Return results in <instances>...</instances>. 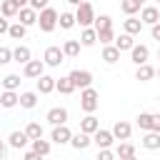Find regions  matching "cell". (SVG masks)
<instances>
[{"instance_id": "obj_1", "label": "cell", "mask_w": 160, "mask_h": 160, "mask_svg": "<svg viewBox=\"0 0 160 160\" xmlns=\"http://www.w3.org/2000/svg\"><path fill=\"white\" fill-rule=\"evenodd\" d=\"M92 22H95V10H92V2L82 0V2L78 5V10H75V25H80V28H90Z\"/></svg>"}, {"instance_id": "obj_2", "label": "cell", "mask_w": 160, "mask_h": 160, "mask_svg": "<svg viewBox=\"0 0 160 160\" xmlns=\"http://www.w3.org/2000/svg\"><path fill=\"white\" fill-rule=\"evenodd\" d=\"M98 105H100V95H98V90H95V88H85V90L80 92V108H82L88 115H92V112L98 110Z\"/></svg>"}, {"instance_id": "obj_3", "label": "cell", "mask_w": 160, "mask_h": 160, "mask_svg": "<svg viewBox=\"0 0 160 160\" xmlns=\"http://www.w3.org/2000/svg\"><path fill=\"white\" fill-rule=\"evenodd\" d=\"M38 25H40L42 32H52V30L58 28V10H52V8L40 10V12H38Z\"/></svg>"}, {"instance_id": "obj_4", "label": "cell", "mask_w": 160, "mask_h": 160, "mask_svg": "<svg viewBox=\"0 0 160 160\" xmlns=\"http://www.w3.org/2000/svg\"><path fill=\"white\" fill-rule=\"evenodd\" d=\"M42 62H45L48 68H58L60 62H65V52H62V48L50 45V48L45 50V55H42Z\"/></svg>"}, {"instance_id": "obj_5", "label": "cell", "mask_w": 160, "mask_h": 160, "mask_svg": "<svg viewBox=\"0 0 160 160\" xmlns=\"http://www.w3.org/2000/svg\"><path fill=\"white\" fill-rule=\"evenodd\" d=\"M70 80H72V85L75 88H92V72L90 70H70V75H68Z\"/></svg>"}, {"instance_id": "obj_6", "label": "cell", "mask_w": 160, "mask_h": 160, "mask_svg": "<svg viewBox=\"0 0 160 160\" xmlns=\"http://www.w3.org/2000/svg\"><path fill=\"white\" fill-rule=\"evenodd\" d=\"M140 22L152 28L155 22H160V10H158L155 5H145V8L140 10Z\"/></svg>"}, {"instance_id": "obj_7", "label": "cell", "mask_w": 160, "mask_h": 160, "mask_svg": "<svg viewBox=\"0 0 160 160\" xmlns=\"http://www.w3.org/2000/svg\"><path fill=\"white\" fill-rule=\"evenodd\" d=\"M22 75L38 80L40 75H45V62H42V60H30V62H25V65H22Z\"/></svg>"}, {"instance_id": "obj_8", "label": "cell", "mask_w": 160, "mask_h": 160, "mask_svg": "<svg viewBox=\"0 0 160 160\" xmlns=\"http://www.w3.org/2000/svg\"><path fill=\"white\" fill-rule=\"evenodd\" d=\"M45 120H48L52 128L65 125V122H68V110H65V108H50V110H48V115H45Z\"/></svg>"}, {"instance_id": "obj_9", "label": "cell", "mask_w": 160, "mask_h": 160, "mask_svg": "<svg viewBox=\"0 0 160 160\" xmlns=\"http://www.w3.org/2000/svg\"><path fill=\"white\" fill-rule=\"evenodd\" d=\"M70 138H72V132L68 125H58L50 132V142H55V145H65V142H70Z\"/></svg>"}, {"instance_id": "obj_10", "label": "cell", "mask_w": 160, "mask_h": 160, "mask_svg": "<svg viewBox=\"0 0 160 160\" xmlns=\"http://www.w3.org/2000/svg\"><path fill=\"white\" fill-rule=\"evenodd\" d=\"M92 142L98 145V150H110V145L115 142V138H112L110 130H102V128H100V130L92 135Z\"/></svg>"}, {"instance_id": "obj_11", "label": "cell", "mask_w": 160, "mask_h": 160, "mask_svg": "<svg viewBox=\"0 0 160 160\" xmlns=\"http://www.w3.org/2000/svg\"><path fill=\"white\" fill-rule=\"evenodd\" d=\"M110 132H112V138H115V140H122V142H125V140L132 135V125H130V122H125V120H118V122L112 125V130H110Z\"/></svg>"}, {"instance_id": "obj_12", "label": "cell", "mask_w": 160, "mask_h": 160, "mask_svg": "<svg viewBox=\"0 0 160 160\" xmlns=\"http://www.w3.org/2000/svg\"><path fill=\"white\" fill-rule=\"evenodd\" d=\"M148 58H150L148 45H132V50H130V60H132L135 65H145Z\"/></svg>"}, {"instance_id": "obj_13", "label": "cell", "mask_w": 160, "mask_h": 160, "mask_svg": "<svg viewBox=\"0 0 160 160\" xmlns=\"http://www.w3.org/2000/svg\"><path fill=\"white\" fill-rule=\"evenodd\" d=\"M100 130V120L95 118V115H85L82 120H80V132H85V135H95Z\"/></svg>"}, {"instance_id": "obj_14", "label": "cell", "mask_w": 160, "mask_h": 160, "mask_svg": "<svg viewBox=\"0 0 160 160\" xmlns=\"http://www.w3.org/2000/svg\"><path fill=\"white\" fill-rule=\"evenodd\" d=\"M8 142H10V148L22 150V148L30 142V138L25 135V130H12V132H10V138H8Z\"/></svg>"}, {"instance_id": "obj_15", "label": "cell", "mask_w": 160, "mask_h": 160, "mask_svg": "<svg viewBox=\"0 0 160 160\" xmlns=\"http://www.w3.org/2000/svg\"><path fill=\"white\" fill-rule=\"evenodd\" d=\"M35 82H38V92H40V95H50V92L55 90V78H52V75H40Z\"/></svg>"}, {"instance_id": "obj_16", "label": "cell", "mask_w": 160, "mask_h": 160, "mask_svg": "<svg viewBox=\"0 0 160 160\" xmlns=\"http://www.w3.org/2000/svg\"><path fill=\"white\" fill-rule=\"evenodd\" d=\"M18 22L20 25H25V28H30V25H35L38 22V12L32 10V8H22V10H18Z\"/></svg>"}, {"instance_id": "obj_17", "label": "cell", "mask_w": 160, "mask_h": 160, "mask_svg": "<svg viewBox=\"0 0 160 160\" xmlns=\"http://www.w3.org/2000/svg\"><path fill=\"white\" fill-rule=\"evenodd\" d=\"M18 102H20V92H18V90H5V92L0 95V105H2L5 110L15 108Z\"/></svg>"}, {"instance_id": "obj_18", "label": "cell", "mask_w": 160, "mask_h": 160, "mask_svg": "<svg viewBox=\"0 0 160 160\" xmlns=\"http://www.w3.org/2000/svg\"><path fill=\"white\" fill-rule=\"evenodd\" d=\"M30 60H32V55H30V48H28V45H18V48L12 50V62L25 65V62H30Z\"/></svg>"}, {"instance_id": "obj_19", "label": "cell", "mask_w": 160, "mask_h": 160, "mask_svg": "<svg viewBox=\"0 0 160 160\" xmlns=\"http://www.w3.org/2000/svg\"><path fill=\"white\" fill-rule=\"evenodd\" d=\"M90 142H92V135H85V132H75L70 138V145L75 150H85V148H90Z\"/></svg>"}, {"instance_id": "obj_20", "label": "cell", "mask_w": 160, "mask_h": 160, "mask_svg": "<svg viewBox=\"0 0 160 160\" xmlns=\"http://www.w3.org/2000/svg\"><path fill=\"white\" fill-rule=\"evenodd\" d=\"M95 42H98L95 28H82V32H80V45H82V48H92Z\"/></svg>"}, {"instance_id": "obj_21", "label": "cell", "mask_w": 160, "mask_h": 160, "mask_svg": "<svg viewBox=\"0 0 160 160\" xmlns=\"http://www.w3.org/2000/svg\"><path fill=\"white\" fill-rule=\"evenodd\" d=\"M155 78V68L152 65H138V70H135V80H140V82H148V80H152Z\"/></svg>"}, {"instance_id": "obj_22", "label": "cell", "mask_w": 160, "mask_h": 160, "mask_svg": "<svg viewBox=\"0 0 160 160\" xmlns=\"http://www.w3.org/2000/svg\"><path fill=\"white\" fill-rule=\"evenodd\" d=\"M20 108H25V110H32L35 105H38V92H32V90H25V92H20V102H18Z\"/></svg>"}, {"instance_id": "obj_23", "label": "cell", "mask_w": 160, "mask_h": 160, "mask_svg": "<svg viewBox=\"0 0 160 160\" xmlns=\"http://www.w3.org/2000/svg\"><path fill=\"white\" fill-rule=\"evenodd\" d=\"M140 142H142L145 150H158L160 148V132H145Z\"/></svg>"}, {"instance_id": "obj_24", "label": "cell", "mask_w": 160, "mask_h": 160, "mask_svg": "<svg viewBox=\"0 0 160 160\" xmlns=\"http://www.w3.org/2000/svg\"><path fill=\"white\" fill-rule=\"evenodd\" d=\"M122 28H125V32L128 35H140V30H142V22H140V18H128L125 22H122Z\"/></svg>"}, {"instance_id": "obj_25", "label": "cell", "mask_w": 160, "mask_h": 160, "mask_svg": "<svg viewBox=\"0 0 160 160\" xmlns=\"http://www.w3.org/2000/svg\"><path fill=\"white\" fill-rule=\"evenodd\" d=\"M120 52L122 50H132V45H135V40H132V35H128V32H122V35H118L115 38V42H112Z\"/></svg>"}, {"instance_id": "obj_26", "label": "cell", "mask_w": 160, "mask_h": 160, "mask_svg": "<svg viewBox=\"0 0 160 160\" xmlns=\"http://www.w3.org/2000/svg\"><path fill=\"white\" fill-rule=\"evenodd\" d=\"M80 40H65V45H62V52H65V58H78L80 55Z\"/></svg>"}, {"instance_id": "obj_27", "label": "cell", "mask_w": 160, "mask_h": 160, "mask_svg": "<svg viewBox=\"0 0 160 160\" xmlns=\"http://www.w3.org/2000/svg\"><path fill=\"white\" fill-rule=\"evenodd\" d=\"M102 60H105L108 65L118 62V60H120V50H118L115 45H105V48H102Z\"/></svg>"}, {"instance_id": "obj_28", "label": "cell", "mask_w": 160, "mask_h": 160, "mask_svg": "<svg viewBox=\"0 0 160 160\" xmlns=\"http://www.w3.org/2000/svg\"><path fill=\"white\" fill-rule=\"evenodd\" d=\"M55 90H58V92H62V95H70V92L75 90V85H72V80L65 75V78H60V80L55 78Z\"/></svg>"}, {"instance_id": "obj_29", "label": "cell", "mask_w": 160, "mask_h": 160, "mask_svg": "<svg viewBox=\"0 0 160 160\" xmlns=\"http://www.w3.org/2000/svg\"><path fill=\"white\" fill-rule=\"evenodd\" d=\"M30 142H32V152H38V155H42V158H45V155L50 152V148H52V142H50V140H42V138L30 140Z\"/></svg>"}, {"instance_id": "obj_30", "label": "cell", "mask_w": 160, "mask_h": 160, "mask_svg": "<svg viewBox=\"0 0 160 160\" xmlns=\"http://www.w3.org/2000/svg\"><path fill=\"white\" fill-rule=\"evenodd\" d=\"M0 15L2 18H15L18 15V5L12 0H0Z\"/></svg>"}, {"instance_id": "obj_31", "label": "cell", "mask_w": 160, "mask_h": 160, "mask_svg": "<svg viewBox=\"0 0 160 160\" xmlns=\"http://www.w3.org/2000/svg\"><path fill=\"white\" fill-rule=\"evenodd\" d=\"M92 28H95V32H100V30H112V18L110 15H95V22H92Z\"/></svg>"}, {"instance_id": "obj_32", "label": "cell", "mask_w": 160, "mask_h": 160, "mask_svg": "<svg viewBox=\"0 0 160 160\" xmlns=\"http://www.w3.org/2000/svg\"><path fill=\"white\" fill-rule=\"evenodd\" d=\"M132 155H135V145H130V142H120V145L115 148V158H120V160L132 158Z\"/></svg>"}, {"instance_id": "obj_33", "label": "cell", "mask_w": 160, "mask_h": 160, "mask_svg": "<svg viewBox=\"0 0 160 160\" xmlns=\"http://www.w3.org/2000/svg\"><path fill=\"white\" fill-rule=\"evenodd\" d=\"M58 25H60L62 30H70V28L75 25V12H60V15H58Z\"/></svg>"}, {"instance_id": "obj_34", "label": "cell", "mask_w": 160, "mask_h": 160, "mask_svg": "<svg viewBox=\"0 0 160 160\" xmlns=\"http://www.w3.org/2000/svg\"><path fill=\"white\" fill-rule=\"evenodd\" d=\"M8 35H10L12 40H22V38L28 35V28H25V25H20V22H12V25H10V30H8Z\"/></svg>"}, {"instance_id": "obj_35", "label": "cell", "mask_w": 160, "mask_h": 160, "mask_svg": "<svg viewBox=\"0 0 160 160\" xmlns=\"http://www.w3.org/2000/svg\"><path fill=\"white\" fill-rule=\"evenodd\" d=\"M25 135H28L30 140L42 138V125H40V122H28V125H25Z\"/></svg>"}, {"instance_id": "obj_36", "label": "cell", "mask_w": 160, "mask_h": 160, "mask_svg": "<svg viewBox=\"0 0 160 160\" xmlns=\"http://www.w3.org/2000/svg\"><path fill=\"white\" fill-rule=\"evenodd\" d=\"M2 88H5V90H18V88H20V75H15V72L5 75V78H2Z\"/></svg>"}, {"instance_id": "obj_37", "label": "cell", "mask_w": 160, "mask_h": 160, "mask_svg": "<svg viewBox=\"0 0 160 160\" xmlns=\"http://www.w3.org/2000/svg\"><path fill=\"white\" fill-rule=\"evenodd\" d=\"M120 10H122V12L128 15V18H132V15H135V12L140 10V5H138L135 0H122V2H120Z\"/></svg>"}, {"instance_id": "obj_38", "label": "cell", "mask_w": 160, "mask_h": 160, "mask_svg": "<svg viewBox=\"0 0 160 160\" xmlns=\"http://www.w3.org/2000/svg\"><path fill=\"white\" fill-rule=\"evenodd\" d=\"M150 118H152V112H140L138 115V128L145 130V132H150Z\"/></svg>"}, {"instance_id": "obj_39", "label": "cell", "mask_w": 160, "mask_h": 160, "mask_svg": "<svg viewBox=\"0 0 160 160\" xmlns=\"http://www.w3.org/2000/svg\"><path fill=\"white\" fill-rule=\"evenodd\" d=\"M98 40H100L102 45H112V42H115V32H112V30H100V32H98Z\"/></svg>"}, {"instance_id": "obj_40", "label": "cell", "mask_w": 160, "mask_h": 160, "mask_svg": "<svg viewBox=\"0 0 160 160\" xmlns=\"http://www.w3.org/2000/svg\"><path fill=\"white\" fill-rule=\"evenodd\" d=\"M12 62V50L10 48H0V65H8Z\"/></svg>"}, {"instance_id": "obj_41", "label": "cell", "mask_w": 160, "mask_h": 160, "mask_svg": "<svg viewBox=\"0 0 160 160\" xmlns=\"http://www.w3.org/2000/svg\"><path fill=\"white\" fill-rule=\"evenodd\" d=\"M150 132H160V112H152V118H150Z\"/></svg>"}, {"instance_id": "obj_42", "label": "cell", "mask_w": 160, "mask_h": 160, "mask_svg": "<svg viewBox=\"0 0 160 160\" xmlns=\"http://www.w3.org/2000/svg\"><path fill=\"white\" fill-rule=\"evenodd\" d=\"M48 2H50V0H30V5H28V8H32L35 12H40V10H45V8H48Z\"/></svg>"}, {"instance_id": "obj_43", "label": "cell", "mask_w": 160, "mask_h": 160, "mask_svg": "<svg viewBox=\"0 0 160 160\" xmlns=\"http://www.w3.org/2000/svg\"><path fill=\"white\" fill-rule=\"evenodd\" d=\"M95 160H115V152L112 150H98V158Z\"/></svg>"}, {"instance_id": "obj_44", "label": "cell", "mask_w": 160, "mask_h": 160, "mask_svg": "<svg viewBox=\"0 0 160 160\" xmlns=\"http://www.w3.org/2000/svg\"><path fill=\"white\" fill-rule=\"evenodd\" d=\"M8 30H10V22H8V18H2V15H0V35H2V32H8Z\"/></svg>"}, {"instance_id": "obj_45", "label": "cell", "mask_w": 160, "mask_h": 160, "mask_svg": "<svg viewBox=\"0 0 160 160\" xmlns=\"http://www.w3.org/2000/svg\"><path fill=\"white\" fill-rule=\"evenodd\" d=\"M150 32H152V40H158V42H160V22H155V25L150 28Z\"/></svg>"}, {"instance_id": "obj_46", "label": "cell", "mask_w": 160, "mask_h": 160, "mask_svg": "<svg viewBox=\"0 0 160 160\" xmlns=\"http://www.w3.org/2000/svg\"><path fill=\"white\" fill-rule=\"evenodd\" d=\"M22 160H42V155H38V152H32V150H28V152L22 155Z\"/></svg>"}, {"instance_id": "obj_47", "label": "cell", "mask_w": 160, "mask_h": 160, "mask_svg": "<svg viewBox=\"0 0 160 160\" xmlns=\"http://www.w3.org/2000/svg\"><path fill=\"white\" fill-rule=\"evenodd\" d=\"M15 5H18V10H22V8H28L30 5V0H12Z\"/></svg>"}, {"instance_id": "obj_48", "label": "cell", "mask_w": 160, "mask_h": 160, "mask_svg": "<svg viewBox=\"0 0 160 160\" xmlns=\"http://www.w3.org/2000/svg\"><path fill=\"white\" fill-rule=\"evenodd\" d=\"M68 2H70V5H75V8H78V5H80V2H82V0H68Z\"/></svg>"}, {"instance_id": "obj_49", "label": "cell", "mask_w": 160, "mask_h": 160, "mask_svg": "<svg viewBox=\"0 0 160 160\" xmlns=\"http://www.w3.org/2000/svg\"><path fill=\"white\" fill-rule=\"evenodd\" d=\"M2 150H5V142H2V140H0V155H2Z\"/></svg>"}, {"instance_id": "obj_50", "label": "cell", "mask_w": 160, "mask_h": 160, "mask_svg": "<svg viewBox=\"0 0 160 160\" xmlns=\"http://www.w3.org/2000/svg\"><path fill=\"white\" fill-rule=\"evenodd\" d=\"M135 2H138V5H140V8H142V2H145V0H135Z\"/></svg>"}, {"instance_id": "obj_51", "label": "cell", "mask_w": 160, "mask_h": 160, "mask_svg": "<svg viewBox=\"0 0 160 160\" xmlns=\"http://www.w3.org/2000/svg\"><path fill=\"white\" fill-rule=\"evenodd\" d=\"M125 160H138V158H135V155H132V158H125Z\"/></svg>"}, {"instance_id": "obj_52", "label": "cell", "mask_w": 160, "mask_h": 160, "mask_svg": "<svg viewBox=\"0 0 160 160\" xmlns=\"http://www.w3.org/2000/svg\"><path fill=\"white\" fill-rule=\"evenodd\" d=\"M155 75H160V68H158V70H155Z\"/></svg>"}, {"instance_id": "obj_53", "label": "cell", "mask_w": 160, "mask_h": 160, "mask_svg": "<svg viewBox=\"0 0 160 160\" xmlns=\"http://www.w3.org/2000/svg\"><path fill=\"white\" fill-rule=\"evenodd\" d=\"M158 102H160V95H158Z\"/></svg>"}, {"instance_id": "obj_54", "label": "cell", "mask_w": 160, "mask_h": 160, "mask_svg": "<svg viewBox=\"0 0 160 160\" xmlns=\"http://www.w3.org/2000/svg\"><path fill=\"white\" fill-rule=\"evenodd\" d=\"M158 58H160V50H158Z\"/></svg>"}, {"instance_id": "obj_55", "label": "cell", "mask_w": 160, "mask_h": 160, "mask_svg": "<svg viewBox=\"0 0 160 160\" xmlns=\"http://www.w3.org/2000/svg\"><path fill=\"white\" fill-rule=\"evenodd\" d=\"M158 2H160V0H158Z\"/></svg>"}]
</instances>
